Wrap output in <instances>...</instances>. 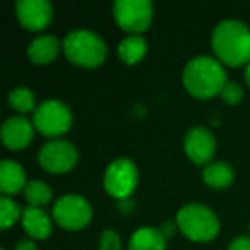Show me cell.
Segmentation results:
<instances>
[{
    "label": "cell",
    "instance_id": "20",
    "mask_svg": "<svg viewBox=\"0 0 250 250\" xmlns=\"http://www.w3.org/2000/svg\"><path fill=\"white\" fill-rule=\"evenodd\" d=\"M9 104L14 108L18 113L26 115V113H35L36 106V98L33 94L31 89L28 87H16L9 93Z\"/></svg>",
    "mask_w": 250,
    "mask_h": 250
},
{
    "label": "cell",
    "instance_id": "5",
    "mask_svg": "<svg viewBox=\"0 0 250 250\" xmlns=\"http://www.w3.org/2000/svg\"><path fill=\"white\" fill-rule=\"evenodd\" d=\"M33 125L42 136L57 139L72 127V111L62 101L46 100L33 113Z\"/></svg>",
    "mask_w": 250,
    "mask_h": 250
},
{
    "label": "cell",
    "instance_id": "24",
    "mask_svg": "<svg viewBox=\"0 0 250 250\" xmlns=\"http://www.w3.org/2000/svg\"><path fill=\"white\" fill-rule=\"evenodd\" d=\"M228 250H250V236H238L229 243Z\"/></svg>",
    "mask_w": 250,
    "mask_h": 250
},
{
    "label": "cell",
    "instance_id": "9",
    "mask_svg": "<svg viewBox=\"0 0 250 250\" xmlns=\"http://www.w3.org/2000/svg\"><path fill=\"white\" fill-rule=\"evenodd\" d=\"M79 154L72 143L63 139H52L43 144L38 153V163L45 171L63 175L77 165Z\"/></svg>",
    "mask_w": 250,
    "mask_h": 250
},
{
    "label": "cell",
    "instance_id": "6",
    "mask_svg": "<svg viewBox=\"0 0 250 250\" xmlns=\"http://www.w3.org/2000/svg\"><path fill=\"white\" fill-rule=\"evenodd\" d=\"M139 184V170L129 158H118L108 165L103 177V187L117 201L130 199Z\"/></svg>",
    "mask_w": 250,
    "mask_h": 250
},
{
    "label": "cell",
    "instance_id": "15",
    "mask_svg": "<svg viewBox=\"0 0 250 250\" xmlns=\"http://www.w3.org/2000/svg\"><path fill=\"white\" fill-rule=\"evenodd\" d=\"M60 48H62V43H60V40L57 36L42 35L29 43L26 53H28V59L33 63L46 65V63H52L59 57Z\"/></svg>",
    "mask_w": 250,
    "mask_h": 250
},
{
    "label": "cell",
    "instance_id": "2",
    "mask_svg": "<svg viewBox=\"0 0 250 250\" xmlns=\"http://www.w3.org/2000/svg\"><path fill=\"white\" fill-rule=\"evenodd\" d=\"M228 83L226 70L218 59L199 55L192 59L184 69V86L188 94L197 100H211L221 94Z\"/></svg>",
    "mask_w": 250,
    "mask_h": 250
},
{
    "label": "cell",
    "instance_id": "18",
    "mask_svg": "<svg viewBox=\"0 0 250 250\" xmlns=\"http://www.w3.org/2000/svg\"><path fill=\"white\" fill-rule=\"evenodd\" d=\"M118 59L127 65L139 63L147 53V42L141 35H129L118 43Z\"/></svg>",
    "mask_w": 250,
    "mask_h": 250
},
{
    "label": "cell",
    "instance_id": "23",
    "mask_svg": "<svg viewBox=\"0 0 250 250\" xmlns=\"http://www.w3.org/2000/svg\"><path fill=\"white\" fill-rule=\"evenodd\" d=\"M100 250H122V240L115 229H104L101 233Z\"/></svg>",
    "mask_w": 250,
    "mask_h": 250
},
{
    "label": "cell",
    "instance_id": "17",
    "mask_svg": "<svg viewBox=\"0 0 250 250\" xmlns=\"http://www.w3.org/2000/svg\"><path fill=\"white\" fill-rule=\"evenodd\" d=\"M202 180L208 187L214 188V190H223L228 188L235 180V173L233 168L225 161H216V163H209L202 170Z\"/></svg>",
    "mask_w": 250,
    "mask_h": 250
},
{
    "label": "cell",
    "instance_id": "26",
    "mask_svg": "<svg viewBox=\"0 0 250 250\" xmlns=\"http://www.w3.org/2000/svg\"><path fill=\"white\" fill-rule=\"evenodd\" d=\"M16 250H38V247H36V243L33 242V240H21V242L16 245Z\"/></svg>",
    "mask_w": 250,
    "mask_h": 250
},
{
    "label": "cell",
    "instance_id": "22",
    "mask_svg": "<svg viewBox=\"0 0 250 250\" xmlns=\"http://www.w3.org/2000/svg\"><path fill=\"white\" fill-rule=\"evenodd\" d=\"M219 96H221V100L225 101V103L238 104L240 101L243 100V89L238 83H231V81H228V83L225 84V87H223V91H221Z\"/></svg>",
    "mask_w": 250,
    "mask_h": 250
},
{
    "label": "cell",
    "instance_id": "14",
    "mask_svg": "<svg viewBox=\"0 0 250 250\" xmlns=\"http://www.w3.org/2000/svg\"><path fill=\"white\" fill-rule=\"evenodd\" d=\"M28 180H26L24 168L12 160H4L0 163V190L2 195H16L24 192Z\"/></svg>",
    "mask_w": 250,
    "mask_h": 250
},
{
    "label": "cell",
    "instance_id": "29",
    "mask_svg": "<svg viewBox=\"0 0 250 250\" xmlns=\"http://www.w3.org/2000/svg\"><path fill=\"white\" fill-rule=\"evenodd\" d=\"M0 250H7V249H0Z\"/></svg>",
    "mask_w": 250,
    "mask_h": 250
},
{
    "label": "cell",
    "instance_id": "4",
    "mask_svg": "<svg viewBox=\"0 0 250 250\" xmlns=\"http://www.w3.org/2000/svg\"><path fill=\"white\" fill-rule=\"evenodd\" d=\"M175 221L184 236H187L192 242H211L218 236L221 228L214 211L199 202L182 206Z\"/></svg>",
    "mask_w": 250,
    "mask_h": 250
},
{
    "label": "cell",
    "instance_id": "19",
    "mask_svg": "<svg viewBox=\"0 0 250 250\" xmlns=\"http://www.w3.org/2000/svg\"><path fill=\"white\" fill-rule=\"evenodd\" d=\"M24 197L29 202V206H35V208H42L52 202L53 192L45 182L42 180H31L28 182L24 188Z\"/></svg>",
    "mask_w": 250,
    "mask_h": 250
},
{
    "label": "cell",
    "instance_id": "3",
    "mask_svg": "<svg viewBox=\"0 0 250 250\" xmlns=\"http://www.w3.org/2000/svg\"><path fill=\"white\" fill-rule=\"evenodd\" d=\"M62 50L70 63L83 69H96L106 59L103 38L89 29H74L63 38Z\"/></svg>",
    "mask_w": 250,
    "mask_h": 250
},
{
    "label": "cell",
    "instance_id": "25",
    "mask_svg": "<svg viewBox=\"0 0 250 250\" xmlns=\"http://www.w3.org/2000/svg\"><path fill=\"white\" fill-rule=\"evenodd\" d=\"M177 228H178V226H177V221H165L163 225H161L158 229H160L161 235H163L165 238L168 240V238H171V236L175 235V231H177Z\"/></svg>",
    "mask_w": 250,
    "mask_h": 250
},
{
    "label": "cell",
    "instance_id": "12",
    "mask_svg": "<svg viewBox=\"0 0 250 250\" xmlns=\"http://www.w3.org/2000/svg\"><path fill=\"white\" fill-rule=\"evenodd\" d=\"M0 136H2V143L7 149L21 151L31 144L33 137H35V125L22 115L11 117L2 124Z\"/></svg>",
    "mask_w": 250,
    "mask_h": 250
},
{
    "label": "cell",
    "instance_id": "10",
    "mask_svg": "<svg viewBox=\"0 0 250 250\" xmlns=\"http://www.w3.org/2000/svg\"><path fill=\"white\" fill-rule=\"evenodd\" d=\"M184 149L194 165L208 167L216 153V137L206 127H192L185 134Z\"/></svg>",
    "mask_w": 250,
    "mask_h": 250
},
{
    "label": "cell",
    "instance_id": "8",
    "mask_svg": "<svg viewBox=\"0 0 250 250\" xmlns=\"http://www.w3.org/2000/svg\"><path fill=\"white\" fill-rule=\"evenodd\" d=\"M53 221L67 231H79L86 228L93 218V208L83 195H62L53 206Z\"/></svg>",
    "mask_w": 250,
    "mask_h": 250
},
{
    "label": "cell",
    "instance_id": "16",
    "mask_svg": "<svg viewBox=\"0 0 250 250\" xmlns=\"http://www.w3.org/2000/svg\"><path fill=\"white\" fill-rule=\"evenodd\" d=\"M129 250H167V238L158 228L143 226L132 233Z\"/></svg>",
    "mask_w": 250,
    "mask_h": 250
},
{
    "label": "cell",
    "instance_id": "21",
    "mask_svg": "<svg viewBox=\"0 0 250 250\" xmlns=\"http://www.w3.org/2000/svg\"><path fill=\"white\" fill-rule=\"evenodd\" d=\"M22 209L12 197L2 195L0 197V228L9 229L18 221H21Z\"/></svg>",
    "mask_w": 250,
    "mask_h": 250
},
{
    "label": "cell",
    "instance_id": "28",
    "mask_svg": "<svg viewBox=\"0 0 250 250\" xmlns=\"http://www.w3.org/2000/svg\"><path fill=\"white\" fill-rule=\"evenodd\" d=\"M243 76H245V81H247V84H249V87H250V63H249V65H245V72H243Z\"/></svg>",
    "mask_w": 250,
    "mask_h": 250
},
{
    "label": "cell",
    "instance_id": "27",
    "mask_svg": "<svg viewBox=\"0 0 250 250\" xmlns=\"http://www.w3.org/2000/svg\"><path fill=\"white\" fill-rule=\"evenodd\" d=\"M118 209H120L122 212H130L134 209L132 201H130V199H125V201H118Z\"/></svg>",
    "mask_w": 250,
    "mask_h": 250
},
{
    "label": "cell",
    "instance_id": "1",
    "mask_svg": "<svg viewBox=\"0 0 250 250\" xmlns=\"http://www.w3.org/2000/svg\"><path fill=\"white\" fill-rule=\"evenodd\" d=\"M211 46L216 59L228 67L250 63V28L238 19H225L214 28Z\"/></svg>",
    "mask_w": 250,
    "mask_h": 250
},
{
    "label": "cell",
    "instance_id": "11",
    "mask_svg": "<svg viewBox=\"0 0 250 250\" xmlns=\"http://www.w3.org/2000/svg\"><path fill=\"white\" fill-rule=\"evenodd\" d=\"M16 14L21 26L28 31H43L53 19V7L48 0H19Z\"/></svg>",
    "mask_w": 250,
    "mask_h": 250
},
{
    "label": "cell",
    "instance_id": "13",
    "mask_svg": "<svg viewBox=\"0 0 250 250\" xmlns=\"http://www.w3.org/2000/svg\"><path fill=\"white\" fill-rule=\"evenodd\" d=\"M21 225L24 228V231L28 233V236H31L35 240L48 238L53 228L50 216L42 208H35V206H26L22 209Z\"/></svg>",
    "mask_w": 250,
    "mask_h": 250
},
{
    "label": "cell",
    "instance_id": "7",
    "mask_svg": "<svg viewBox=\"0 0 250 250\" xmlns=\"http://www.w3.org/2000/svg\"><path fill=\"white\" fill-rule=\"evenodd\" d=\"M154 7L149 0H117L113 4V18L118 28L129 35L147 31L153 22Z\"/></svg>",
    "mask_w": 250,
    "mask_h": 250
}]
</instances>
